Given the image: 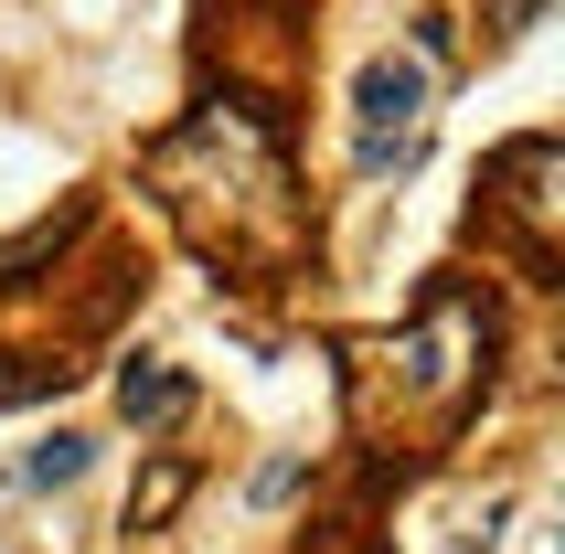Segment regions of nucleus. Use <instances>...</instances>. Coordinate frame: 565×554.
Instances as JSON below:
<instances>
[{
  "instance_id": "nucleus-6",
  "label": "nucleus",
  "mask_w": 565,
  "mask_h": 554,
  "mask_svg": "<svg viewBox=\"0 0 565 554\" xmlns=\"http://www.w3.org/2000/svg\"><path fill=\"white\" fill-rule=\"evenodd\" d=\"M86 224V203H64V214H43V224H22L11 246H0V288H22V267H54L64 256V235Z\"/></svg>"
},
{
  "instance_id": "nucleus-2",
  "label": "nucleus",
  "mask_w": 565,
  "mask_h": 554,
  "mask_svg": "<svg viewBox=\"0 0 565 554\" xmlns=\"http://www.w3.org/2000/svg\"><path fill=\"white\" fill-rule=\"evenodd\" d=\"M384 373H395V405L448 437L480 405V373H491V309H480L470 288H427V309L395 331Z\"/></svg>"
},
{
  "instance_id": "nucleus-5",
  "label": "nucleus",
  "mask_w": 565,
  "mask_h": 554,
  "mask_svg": "<svg viewBox=\"0 0 565 554\" xmlns=\"http://www.w3.org/2000/svg\"><path fill=\"white\" fill-rule=\"evenodd\" d=\"M182 405H192V384H182L171 363H150V352H139V363H118V416H128V427H171Z\"/></svg>"
},
{
  "instance_id": "nucleus-3",
  "label": "nucleus",
  "mask_w": 565,
  "mask_h": 554,
  "mask_svg": "<svg viewBox=\"0 0 565 554\" xmlns=\"http://www.w3.org/2000/svg\"><path fill=\"white\" fill-rule=\"evenodd\" d=\"M427 128H438V75L427 54H363L352 75V171L363 182H395L427 160Z\"/></svg>"
},
{
  "instance_id": "nucleus-10",
  "label": "nucleus",
  "mask_w": 565,
  "mask_h": 554,
  "mask_svg": "<svg viewBox=\"0 0 565 554\" xmlns=\"http://www.w3.org/2000/svg\"><path fill=\"white\" fill-rule=\"evenodd\" d=\"M534 11L544 0H502V32H534Z\"/></svg>"
},
{
  "instance_id": "nucleus-8",
  "label": "nucleus",
  "mask_w": 565,
  "mask_h": 554,
  "mask_svg": "<svg viewBox=\"0 0 565 554\" xmlns=\"http://www.w3.org/2000/svg\"><path fill=\"white\" fill-rule=\"evenodd\" d=\"M22 480H32V491H75V480H86V437H75V427H54V437H43V448L22 459Z\"/></svg>"
},
{
  "instance_id": "nucleus-1",
  "label": "nucleus",
  "mask_w": 565,
  "mask_h": 554,
  "mask_svg": "<svg viewBox=\"0 0 565 554\" xmlns=\"http://www.w3.org/2000/svg\"><path fill=\"white\" fill-rule=\"evenodd\" d=\"M150 192L171 203L192 246L214 256L235 277H267L299 256V182H288L278 160V118L246 107V96H214V107H192L171 139L150 150Z\"/></svg>"
},
{
  "instance_id": "nucleus-7",
  "label": "nucleus",
  "mask_w": 565,
  "mask_h": 554,
  "mask_svg": "<svg viewBox=\"0 0 565 554\" xmlns=\"http://www.w3.org/2000/svg\"><path fill=\"white\" fill-rule=\"evenodd\" d=\"M182 501H192V459H160L150 480L128 491V533H160L171 512H182Z\"/></svg>"
},
{
  "instance_id": "nucleus-9",
  "label": "nucleus",
  "mask_w": 565,
  "mask_h": 554,
  "mask_svg": "<svg viewBox=\"0 0 565 554\" xmlns=\"http://www.w3.org/2000/svg\"><path fill=\"white\" fill-rule=\"evenodd\" d=\"M32 384H43V363H11V352H0V405H22Z\"/></svg>"
},
{
  "instance_id": "nucleus-4",
  "label": "nucleus",
  "mask_w": 565,
  "mask_h": 554,
  "mask_svg": "<svg viewBox=\"0 0 565 554\" xmlns=\"http://www.w3.org/2000/svg\"><path fill=\"white\" fill-rule=\"evenodd\" d=\"M555 182H565V150H555V139H502V150H491V192H480V214L512 224V246H523V267H534V277L555 267V224H565Z\"/></svg>"
}]
</instances>
